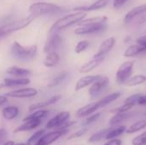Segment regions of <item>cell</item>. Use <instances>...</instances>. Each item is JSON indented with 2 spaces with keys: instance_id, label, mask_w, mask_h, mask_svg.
<instances>
[{
  "instance_id": "7402d4cb",
  "label": "cell",
  "mask_w": 146,
  "mask_h": 145,
  "mask_svg": "<svg viewBox=\"0 0 146 145\" xmlns=\"http://www.w3.org/2000/svg\"><path fill=\"white\" fill-rule=\"evenodd\" d=\"M60 62V56L56 51L48 53L43 61V64L46 68H53L56 66Z\"/></svg>"
},
{
  "instance_id": "8992f818",
  "label": "cell",
  "mask_w": 146,
  "mask_h": 145,
  "mask_svg": "<svg viewBox=\"0 0 146 145\" xmlns=\"http://www.w3.org/2000/svg\"><path fill=\"white\" fill-rule=\"evenodd\" d=\"M62 37L56 33H49V37L44 45V52L45 54L56 51L62 44Z\"/></svg>"
},
{
  "instance_id": "4316f807",
  "label": "cell",
  "mask_w": 146,
  "mask_h": 145,
  "mask_svg": "<svg viewBox=\"0 0 146 145\" xmlns=\"http://www.w3.org/2000/svg\"><path fill=\"white\" fill-rule=\"evenodd\" d=\"M126 126H120L115 129H112V130H109L108 133L106 134V137H105V139L106 140H111V139H114L121 135H122L125 132H126Z\"/></svg>"
},
{
  "instance_id": "3957f363",
  "label": "cell",
  "mask_w": 146,
  "mask_h": 145,
  "mask_svg": "<svg viewBox=\"0 0 146 145\" xmlns=\"http://www.w3.org/2000/svg\"><path fill=\"white\" fill-rule=\"evenodd\" d=\"M10 52L12 56L21 61H30L33 60L38 52L37 45L23 46L19 42L15 41L10 48Z\"/></svg>"
},
{
  "instance_id": "836d02e7",
  "label": "cell",
  "mask_w": 146,
  "mask_h": 145,
  "mask_svg": "<svg viewBox=\"0 0 146 145\" xmlns=\"http://www.w3.org/2000/svg\"><path fill=\"white\" fill-rule=\"evenodd\" d=\"M44 132H45V131H44V129H41V130H39V131H37L36 132H34V133L28 138L27 143H28L29 144L37 143V142L44 135Z\"/></svg>"
},
{
  "instance_id": "ee69618b",
  "label": "cell",
  "mask_w": 146,
  "mask_h": 145,
  "mask_svg": "<svg viewBox=\"0 0 146 145\" xmlns=\"http://www.w3.org/2000/svg\"><path fill=\"white\" fill-rule=\"evenodd\" d=\"M104 145H121V140L118 138H114L111 140H108Z\"/></svg>"
},
{
  "instance_id": "4fadbf2b",
  "label": "cell",
  "mask_w": 146,
  "mask_h": 145,
  "mask_svg": "<svg viewBox=\"0 0 146 145\" xmlns=\"http://www.w3.org/2000/svg\"><path fill=\"white\" fill-rule=\"evenodd\" d=\"M102 78L101 75H88V76H85L80 78L75 85V91H80L83 88L92 85V84H94L96 81H98V79H100Z\"/></svg>"
},
{
  "instance_id": "b9f144b4",
  "label": "cell",
  "mask_w": 146,
  "mask_h": 145,
  "mask_svg": "<svg viewBox=\"0 0 146 145\" xmlns=\"http://www.w3.org/2000/svg\"><path fill=\"white\" fill-rule=\"evenodd\" d=\"M137 44H138L139 45H140L141 47H143L146 51V35L139 38L137 39Z\"/></svg>"
},
{
  "instance_id": "ab89813d",
  "label": "cell",
  "mask_w": 146,
  "mask_h": 145,
  "mask_svg": "<svg viewBox=\"0 0 146 145\" xmlns=\"http://www.w3.org/2000/svg\"><path fill=\"white\" fill-rule=\"evenodd\" d=\"M86 132H87V130H86V129H81V130H79V131H77V132H75L72 133V134L68 138V140H71V139H74V138H80V137H82L84 134H86Z\"/></svg>"
},
{
  "instance_id": "bcb514c9",
  "label": "cell",
  "mask_w": 146,
  "mask_h": 145,
  "mask_svg": "<svg viewBox=\"0 0 146 145\" xmlns=\"http://www.w3.org/2000/svg\"><path fill=\"white\" fill-rule=\"evenodd\" d=\"M138 104H139V105H146V95L141 96V97H140Z\"/></svg>"
},
{
  "instance_id": "5bb4252c",
  "label": "cell",
  "mask_w": 146,
  "mask_h": 145,
  "mask_svg": "<svg viewBox=\"0 0 146 145\" xmlns=\"http://www.w3.org/2000/svg\"><path fill=\"white\" fill-rule=\"evenodd\" d=\"M99 109H101V108H100V105H99L98 102L89 103V104L77 110L76 115L78 117H87V116H90V115H93Z\"/></svg>"
},
{
  "instance_id": "277c9868",
  "label": "cell",
  "mask_w": 146,
  "mask_h": 145,
  "mask_svg": "<svg viewBox=\"0 0 146 145\" xmlns=\"http://www.w3.org/2000/svg\"><path fill=\"white\" fill-rule=\"evenodd\" d=\"M33 20V17L32 15L21 18L20 20H16L14 21H11L9 23H7L2 26H0V38L8 36L16 31L21 30L25 27H27Z\"/></svg>"
},
{
  "instance_id": "8fae6325",
  "label": "cell",
  "mask_w": 146,
  "mask_h": 145,
  "mask_svg": "<svg viewBox=\"0 0 146 145\" xmlns=\"http://www.w3.org/2000/svg\"><path fill=\"white\" fill-rule=\"evenodd\" d=\"M38 94V91L34 88L28 87V88H21L11 91L5 94V97H14V98H27L32 97Z\"/></svg>"
},
{
  "instance_id": "74e56055",
  "label": "cell",
  "mask_w": 146,
  "mask_h": 145,
  "mask_svg": "<svg viewBox=\"0 0 146 145\" xmlns=\"http://www.w3.org/2000/svg\"><path fill=\"white\" fill-rule=\"evenodd\" d=\"M142 95L140 94H134V95H132L130 97H128L127 99H125L124 101V103H128V104H133V105H135V104H138L140 97H141Z\"/></svg>"
},
{
  "instance_id": "681fc988",
  "label": "cell",
  "mask_w": 146,
  "mask_h": 145,
  "mask_svg": "<svg viewBox=\"0 0 146 145\" xmlns=\"http://www.w3.org/2000/svg\"><path fill=\"white\" fill-rule=\"evenodd\" d=\"M15 145H30V144L27 142V143H17V144H15Z\"/></svg>"
},
{
  "instance_id": "44dd1931",
  "label": "cell",
  "mask_w": 146,
  "mask_h": 145,
  "mask_svg": "<svg viewBox=\"0 0 146 145\" xmlns=\"http://www.w3.org/2000/svg\"><path fill=\"white\" fill-rule=\"evenodd\" d=\"M6 73L9 75L12 76H16V77H24V76H28L32 73L31 70L27 68H23L18 66H11L6 69Z\"/></svg>"
},
{
  "instance_id": "d6986e66",
  "label": "cell",
  "mask_w": 146,
  "mask_h": 145,
  "mask_svg": "<svg viewBox=\"0 0 146 145\" xmlns=\"http://www.w3.org/2000/svg\"><path fill=\"white\" fill-rule=\"evenodd\" d=\"M31 80L27 78H18V79H4L3 85L7 87H14V86H22L30 84Z\"/></svg>"
},
{
  "instance_id": "c3c4849f",
  "label": "cell",
  "mask_w": 146,
  "mask_h": 145,
  "mask_svg": "<svg viewBox=\"0 0 146 145\" xmlns=\"http://www.w3.org/2000/svg\"><path fill=\"white\" fill-rule=\"evenodd\" d=\"M3 145H15V143L13 141H7L6 143H4Z\"/></svg>"
},
{
  "instance_id": "484cf974",
  "label": "cell",
  "mask_w": 146,
  "mask_h": 145,
  "mask_svg": "<svg viewBox=\"0 0 146 145\" xmlns=\"http://www.w3.org/2000/svg\"><path fill=\"white\" fill-rule=\"evenodd\" d=\"M146 81V76L144 74H137L132 76L125 84L127 86H137L144 84Z\"/></svg>"
},
{
  "instance_id": "603a6c76",
  "label": "cell",
  "mask_w": 146,
  "mask_h": 145,
  "mask_svg": "<svg viewBox=\"0 0 146 145\" xmlns=\"http://www.w3.org/2000/svg\"><path fill=\"white\" fill-rule=\"evenodd\" d=\"M19 115V109L15 106H8L3 109L2 115L7 121L14 120Z\"/></svg>"
},
{
  "instance_id": "d590c367",
  "label": "cell",
  "mask_w": 146,
  "mask_h": 145,
  "mask_svg": "<svg viewBox=\"0 0 146 145\" xmlns=\"http://www.w3.org/2000/svg\"><path fill=\"white\" fill-rule=\"evenodd\" d=\"M133 145H146V132L138 135L132 140Z\"/></svg>"
},
{
  "instance_id": "7bdbcfd3",
  "label": "cell",
  "mask_w": 146,
  "mask_h": 145,
  "mask_svg": "<svg viewBox=\"0 0 146 145\" xmlns=\"http://www.w3.org/2000/svg\"><path fill=\"white\" fill-rule=\"evenodd\" d=\"M135 21V23H137V24H139V25H141V24L146 22V13L141 15L140 17H137V18L134 19L133 21Z\"/></svg>"
},
{
  "instance_id": "2e32d148",
  "label": "cell",
  "mask_w": 146,
  "mask_h": 145,
  "mask_svg": "<svg viewBox=\"0 0 146 145\" xmlns=\"http://www.w3.org/2000/svg\"><path fill=\"white\" fill-rule=\"evenodd\" d=\"M110 0H97L93 3L88 5V6H80V7H76L74 9V10L76 11H82V12H86V11H92V10H98L101 9L104 7H106L110 3Z\"/></svg>"
},
{
  "instance_id": "83f0119b",
  "label": "cell",
  "mask_w": 146,
  "mask_h": 145,
  "mask_svg": "<svg viewBox=\"0 0 146 145\" xmlns=\"http://www.w3.org/2000/svg\"><path fill=\"white\" fill-rule=\"evenodd\" d=\"M146 127V121L142 120V121H139L135 123H133V125H131L127 130L126 132L127 134H133L135 132H138L143 129H145Z\"/></svg>"
},
{
  "instance_id": "cb8c5ba5",
  "label": "cell",
  "mask_w": 146,
  "mask_h": 145,
  "mask_svg": "<svg viewBox=\"0 0 146 145\" xmlns=\"http://www.w3.org/2000/svg\"><path fill=\"white\" fill-rule=\"evenodd\" d=\"M49 114L48 110H36L33 111V113H32L31 115H27V117H25L23 119V121H42L43 119H44Z\"/></svg>"
},
{
  "instance_id": "d4e9b609",
  "label": "cell",
  "mask_w": 146,
  "mask_h": 145,
  "mask_svg": "<svg viewBox=\"0 0 146 145\" xmlns=\"http://www.w3.org/2000/svg\"><path fill=\"white\" fill-rule=\"evenodd\" d=\"M144 51H145V50L143 47H141L140 45H139L138 44H132L125 50L124 56L125 57H133V56H135Z\"/></svg>"
},
{
  "instance_id": "f1b7e54d",
  "label": "cell",
  "mask_w": 146,
  "mask_h": 145,
  "mask_svg": "<svg viewBox=\"0 0 146 145\" xmlns=\"http://www.w3.org/2000/svg\"><path fill=\"white\" fill-rule=\"evenodd\" d=\"M107 17L106 16H98V17H93V18H88V19H84L81 21L78 25L80 26H85V25H92V24H99V23H106L107 21Z\"/></svg>"
},
{
  "instance_id": "f6af8a7d",
  "label": "cell",
  "mask_w": 146,
  "mask_h": 145,
  "mask_svg": "<svg viewBox=\"0 0 146 145\" xmlns=\"http://www.w3.org/2000/svg\"><path fill=\"white\" fill-rule=\"evenodd\" d=\"M127 0H114L113 2V6L115 9H119L120 7H121Z\"/></svg>"
},
{
  "instance_id": "e0dca14e",
  "label": "cell",
  "mask_w": 146,
  "mask_h": 145,
  "mask_svg": "<svg viewBox=\"0 0 146 145\" xmlns=\"http://www.w3.org/2000/svg\"><path fill=\"white\" fill-rule=\"evenodd\" d=\"M61 99V96H53L50 97V98L43 101V102H39V103H36L32 104L31 106H29L28 108V111L29 112H33L34 110H39L42 109L43 108H45L47 106L52 105L54 103H56V102H58Z\"/></svg>"
},
{
  "instance_id": "f35d334b",
  "label": "cell",
  "mask_w": 146,
  "mask_h": 145,
  "mask_svg": "<svg viewBox=\"0 0 146 145\" xmlns=\"http://www.w3.org/2000/svg\"><path fill=\"white\" fill-rule=\"evenodd\" d=\"M100 115H101L100 113H96V114H93V115H90L89 117H86V119L84 121V125H90V124L95 122L98 119H99Z\"/></svg>"
},
{
  "instance_id": "7dc6e473",
  "label": "cell",
  "mask_w": 146,
  "mask_h": 145,
  "mask_svg": "<svg viewBox=\"0 0 146 145\" xmlns=\"http://www.w3.org/2000/svg\"><path fill=\"white\" fill-rule=\"evenodd\" d=\"M7 102V97L5 96H0V106L4 104Z\"/></svg>"
},
{
  "instance_id": "60d3db41",
  "label": "cell",
  "mask_w": 146,
  "mask_h": 145,
  "mask_svg": "<svg viewBox=\"0 0 146 145\" xmlns=\"http://www.w3.org/2000/svg\"><path fill=\"white\" fill-rule=\"evenodd\" d=\"M7 137H8V132L5 129L0 128V144H3L7 141Z\"/></svg>"
},
{
  "instance_id": "7a4b0ae2",
  "label": "cell",
  "mask_w": 146,
  "mask_h": 145,
  "mask_svg": "<svg viewBox=\"0 0 146 145\" xmlns=\"http://www.w3.org/2000/svg\"><path fill=\"white\" fill-rule=\"evenodd\" d=\"M63 9L57 4L52 3L38 2L33 3L29 7V13L33 18L40 15H50L62 13Z\"/></svg>"
},
{
  "instance_id": "30bf717a",
  "label": "cell",
  "mask_w": 146,
  "mask_h": 145,
  "mask_svg": "<svg viewBox=\"0 0 146 145\" xmlns=\"http://www.w3.org/2000/svg\"><path fill=\"white\" fill-rule=\"evenodd\" d=\"M69 118H70V113L69 112H68V111L61 112V113L57 114L55 117L50 119L48 121V123H47L45 127L47 129H53V128H56L57 129L62 125H63L64 123L68 122Z\"/></svg>"
},
{
  "instance_id": "7c38bea8",
  "label": "cell",
  "mask_w": 146,
  "mask_h": 145,
  "mask_svg": "<svg viewBox=\"0 0 146 145\" xmlns=\"http://www.w3.org/2000/svg\"><path fill=\"white\" fill-rule=\"evenodd\" d=\"M115 44V38L114 37H110L106 38L99 46L98 52L93 56V58L105 57V56L114 48Z\"/></svg>"
},
{
  "instance_id": "f907efd6",
  "label": "cell",
  "mask_w": 146,
  "mask_h": 145,
  "mask_svg": "<svg viewBox=\"0 0 146 145\" xmlns=\"http://www.w3.org/2000/svg\"><path fill=\"white\" fill-rule=\"evenodd\" d=\"M3 84H0V88H1V87H3Z\"/></svg>"
},
{
  "instance_id": "d6a6232c",
  "label": "cell",
  "mask_w": 146,
  "mask_h": 145,
  "mask_svg": "<svg viewBox=\"0 0 146 145\" xmlns=\"http://www.w3.org/2000/svg\"><path fill=\"white\" fill-rule=\"evenodd\" d=\"M127 119V115L125 114H115L110 120V126H116L121 122H123Z\"/></svg>"
},
{
  "instance_id": "e575fe53",
  "label": "cell",
  "mask_w": 146,
  "mask_h": 145,
  "mask_svg": "<svg viewBox=\"0 0 146 145\" xmlns=\"http://www.w3.org/2000/svg\"><path fill=\"white\" fill-rule=\"evenodd\" d=\"M89 45H90L89 41H87V40H81V41H80L76 44V46L74 48V51L77 54L82 53L83 51H85L89 47Z\"/></svg>"
},
{
  "instance_id": "ffe728a7",
  "label": "cell",
  "mask_w": 146,
  "mask_h": 145,
  "mask_svg": "<svg viewBox=\"0 0 146 145\" xmlns=\"http://www.w3.org/2000/svg\"><path fill=\"white\" fill-rule=\"evenodd\" d=\"M42 123V121H25L23 124L19 126L14 130V133H18L21 132H27V131H31L35 128H37L38 126H40Z\"/></svg>"
},
{
  "instance_id": "52a82bcc",
  "label": "cell",
  "mask_w": 146,
  "mask_h": 145,
  "mask_svg": "<svg viewBox=\"0 0 146 145\" xmlns=\"http://www.w3.org/2000/svg\"><path fill=\"white\" fill-rule=\"evenodd\" d=\"M107 27L106 23H99V24H92V25H85L77 27L74 30V33L77 35H86L96 33L104 31Z\"/></svg>"
},
{
  "instance_id": "816d5d0a",
  "label": "cell",
  "mask_w": 146,
  "mask_h": 145,
  "mask_svg": "<svg viewBox=\"0 0 146 145\" xmlns=\"http://www.w3.org/2000/svg\"><path fill=\"white\" fill-rule=\"evenodd\" d=\"M145 115H146V112H145Z\"/></svg>"
},
{
  "instance_id": "1f68e13d",
  "label": "cell",
  "mask_w": 146,
  "mask_h": 145,
  "mask_svg": "<svg viewBox=\"0 0 146 145\" xmlns=\"http://www.w3.org/2000/svg\"><path fill=\"white\" fill-rule=\"evenodd\" d=\"M108 132H109V130L106 129V130H102V131H99V132H98L92 134V135L89 138L88 142H89V143H97V142L101 141L102 139L105 138L106 134L108 133Z\"/></svg>"
},
{
  "instance_id": "ac0fdd59",
  "label": "cell",
  "mask_w": 146,
  "mask_h": 145,
  "mask_svg": "<svg viewBox=\"0 0 146 145\" xmlns=\"http://www.w3.org/2000/svg\"><path fill=\"white\" fill-rule=\"evenodd\" d=\"M104 59H105V57L92 58V60H90L89 62L85 63L83 66H81V68H80L79 72L80 73H87L89 72L92 71L93 69H95L97 67H98L104 61Z\"/></svg>"
},
{
  "instance_id": "5b68a950",
  "label": "cell",
  "mask_w": 146,
  "mask_h": 145,
  "mask_svg": "<svg viewBox=\"0 0 146 145\" xmlns=\"http://www.w3.org/2000/svg\"><path fill=\"white\" fill-rule=\"evenodd\" d=\"M134 67L133 61H128L123 62L116 71L115 79L118 84H125L131 77Z\"/></svg>"
},
{
  "instance_id": "9a60e30c",
  "label": "cell",
  "mask_w": 146,
  "mask_h": 145,
  "mask_svg": "<svg viewBox=\"0 0 146 145\" xmlns=\"http://www.w3.org/2000/svg\"><path fill=\"white\" fill-rule=\"evenodd\" d=\"M146 13V3L141 4L139 6H137L135 8H133V9H131L126 15L124 18V22L126 24H128L130 22H132L134 19H136L137 17H139V15H143Z\"/></svg>"
},
{
  "instance_id": "6da1fadb",
  "label": "cell",
  "mask_w": 146,
  "mask_h": 145,
  "mask_svg": "<svg viewBox=\"0 0 146 145\" xmlns=\"http://www.w3.org/2000/svg\"><path fill=\"white\" fill-rule=\"evenodd\" d=\"M86 16V12L78 11L63 16L62 18L57 20L50 27L49 33H56L61 30H63L68 26H71L75 24H79L83 21Z\"/></svg>"
},
{
  "instance_id": "ba28073f",
  "label": "cell",
  "mask_w": 146,
  "mask_h": 145,
  "mask_svg": "<svg viewBox=\"0 0 146 145\" xmlns=\"http://www.w3.org/2000/svg\"><path fill=\"white\" fill-rule=\"evenodd\" d=\"M68 132V130H56L48 132L44 134L37 143H35V145H50Z\"/></svg>"
},
{
  "instance_id": "4dcf8cb0",
  "label": "cell",
  "mask_w": 146,
  "mask_h": 145,
  "mask_svg": "<svg viewBox=\"0 0 146 145\" xmlns=\"http://www.w3.org/2000/svg\"><path fill=\"white\" fill-rule=\"evenodd\" d=\"M68 72H66V71H63V72L60 73L59 74H57L56 77H54V78L50 80V82L48 84V87H55V86L60 85V84H61L62 82H63V80L68 77Z\"/></svg>"
},
{
  "instance_id": "f546056e",
  "label": "cell",
  "mask_w": 146,
  "mask_h": 145,
  "mask_svg": "<svg viewBox=\"0 0 146 145\" xmlns=\"http://www.w3.org/2000/svg\"><path fill=\"white\" fill-rule=\"evenodd\" d=\"M121 96V93L120 92H115V93H112L109 96H106L105 97L102 98L101 100L98 101V103L100 105V108H104L107 105H109L110 103L115 102L116 99H118Z\"/></svg>"
},
{
  "instance_id": "9c48e42d",
  "label": "cell",
  "mask_w": 146,
  "mask_h": 145,
  "mask_svg": "<svg viewBox=\"0 0 146 145\" xmlns=\"http://www.w3.org/2000/svg\"><path fill=\"white\" fill-rule=\"evenodd\" d=\"M110 85V79L107 77H103L92 84L89 89V95L92 97H97L99 94H101Z\"/></svg>"
},
{
  "instance_id": "8d00e7d4",
  "label": "cell",
  "mask_w": 146,
  "mask_h": 145,
  "mask_svg": "<svg viewBox=\"0 0 146 145\" xmlns=\"http://www.w3.org/2000/svg\"><path fill=\"white\" fill-rule=\"evenodd\" d=\"M134 105L133 104H128V103H124L123 105L113 109L111 111V113H114V114H125L127 111L130 110L132 108H133Z\"/></svg>"
}]
</instances>
